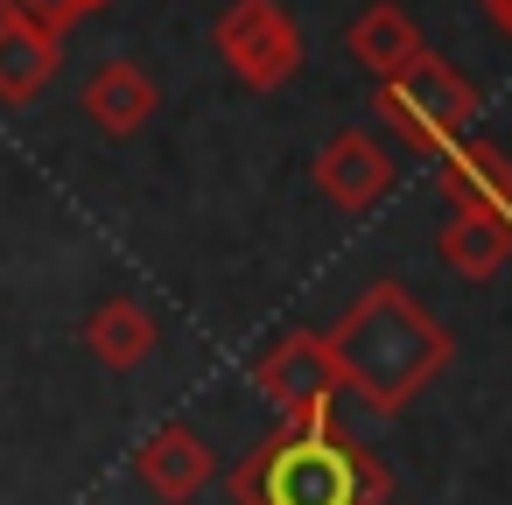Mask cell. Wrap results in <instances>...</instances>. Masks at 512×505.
I'll use <instances>...</instances> for the list:
<instances>
[{
	"instance_id": "obj_1",
	"label": "cell",
	"mask_w": 512,
	"mask_h": 505,
	"mask_svg": "<svg viewBox=\"0 0 512 505\" xmlns=\"http://www.w3.org/2000/svg\"><path fill=\"white\" fill-rule=\"evenodd\" d=\"M246 505H379L393 491L386 463L337 428V414L288 421V435L260 442L253 463L232 477Z\"/></svg>"
},
{
	"instance_id": "obj_2",
	"label": "cell",
	"mask_w": 512,
	"mask_h": 505,
	"mask_svg": "<svg viewBox=\"0 0 512 505\" xmlns=\"http://www.w3.org/2000/svg\"><path fill=\"white\" fill-rule=\"evenodd\" d=\"M330 351H337V365H344L351 393H358V400H372L379 414H393L421 379H435V372H442L449 337H442V330H435V323H428L400 288H372V295L337 323Z\"/></svg>"
},
{
	"instance_id": "obj_3",
	"label": "cell",
	"mask_w": 512,
	"mask_h": 505,
	"mask_svg": "<svg viewBox=\"0 0 512 505\" xmlns=\"http://www.w3.org/2000/svg\"><path fill=\"white\" fill-rule=\"evenodd\" d=\"M379 113H386L421 155H442L449 141L470 134V120H477V92H470L449 64H435V57L421 50L414 64H400V71L379 85Z\"/></svg>"
},
{
	"instance_id": "obj_4",
	"label": "cell",
	"mask_w": 512,
	"mask_h": 505,
	"mask_svg": "<svg viewBox=\"0 0 512 505\" xmlns=\"http://www.w3.org/2000/svg\"><path fill=\"white\" fill-rule=\"evenodd\" d=\"M253 386L274 400V414H281V421H316V414H337V400L351 393V379H344V365H337L330 337H309V330L281 337V344L253 365Z\"/></svg>"
},
{
	"instance_id": "obj_5",
	"label": "cell",
	"mask_w": 512,
	"mask_h": 505,
	"mask_svg": "<svg viewBox=\"0 0 512 505\" xmlns=\"http://www.w3.org/2000/svg\"><path fill=\"white\" fill-rule=\"evenodd\" d=\"M218 50L253 92H274V85H288L302 71V36H295V22L274 8V0H239V8H225Z\"/></svg>"
},
{
	"instance_id": "obj_6",
	"label": "cell",
	"mask_w": 512,
	"mask_h": 505,
	"mask_svg": "<svg viewBox=\"0 0 512 505\" xmlns=\"http://www.w3.org/2000/svg\"><path fill=\"white\" fill-rule=\"evenodd\" d=\"M211 470H218L211 442H204L197 428H183V421H162V428L141 442V477H148V491L169 498V505H190V498L211 484Z\"/></svg>"
},
{
	"instance_id": "obj_7",
	"label": "cell",
	"mask_w": 512,
	"mask_h": 505,
	"mask_svg": "<svg viewBox=\"0 0 512 505\" xmlns=\"http://www.w3.org/2000/svg\"><path fill=\"white\" fill-rule=\"evenodd\" d=\"M386 183H393V162H386L379 141H365V134H337V141L316 155V190H323L337 211H365V204H379Z\"/></svg>"
},
{
	"instance_id": "obj_8",
	"label": "cell",
	"mask_w": 512,
	"mask_h": 505,
	"mask_svg": "<svg viewBox=\"0 0 512 505\" xmlns=\"http://www.w3.org/2000/svg\"><path fill=\"white\" fill-rule=\"evenodd\" d=\"M442 260L456 274H470V281H491L512 260V211H498V204H449Z\"/></svg>"
},
{
	"instance_id": "obj_9",
	"label": "cell",
	"mask_w": 512,
	"mask_h": 505,
	"mask_svg": "<svg viewBox=\"0 0 512 505\" xmlns=\"http://www.w3.org/2000/svg\"><path fill=\"white\" fill-rule=\"evenodd\" d=\"M50 71H57V29L0 8V99H8V106L36 99L50 85Z\"/></svg>"
},
{
	"instance_id": "obj_10",
	"label": "cell",
	"mask_w": 512,
	"mask_h": 505,
	"mask_svg": "<svg viewBox=\"0 0 512 505\" xmlns=\"http://www.w3.org/2000/svg\"><path fill=\"white\" fill-rule=\"evenodd\" d=\"M435 162H442V197L449 204H498V211H512V162L498 148H484V141L463 134Z\"/></svg>"
},
{
	"instance_id": "obj_11",
	"label": "cell",
	"mask_w": 512,
	"mask_h": 505,
	"mask_svg": "<svg viewBox=\"0 0 512 505\" xmlns=\"http://www.w3.org/2000/svg\"><path fill=\"white\" fill-rule=\"evenodd\" d=\"M428 43H421V29L407 22V8H393V0H372V8L358 15V29H351V57L365 64V71H379V78H393L400 64H414Z\"/></svg>"
},
{
	"instance_id": "obj_12",
	"label": "cell",
	"mask_w": 512,
	"mask_h": 505,
	"mask_svg": "<svg viewBox=\"0 0 512 505\" xmlns=\"http://www.w3.org/2000/svg\"><path fill=\"white\" fill-rule=\"evenodd\" d=\"M85 113L106 127V134H134L148 113H155V85H148V71L141 64H106V71H92V85H85Z\"/></svg>"
},
{
	"instance_id": "obj_13",
	"label": "cell",
	"mask_w": 512,
	"mask_h": 505,
	"mask_svg": "<svg viewBox=\"0 0 512 505\" xmlns=\"http://www.w3.org/2000/svg\"><path fill=\"white\" fill-rule=\"evenodd\" d=\"M85 344H92V358L99 365H113V372H127V365H141L148 351H155V316L141 309V302H106L92 323H85Z\"/></svg>"
},
{
	"instance_id": "obj_14",
	"label": "cell",
	"mask_w": 512,
	"mask_h": 505,
	"mask_svg": "<svg viewBox=\"0 0 512 505\" xmlns=\"http://www.w3.org/2000/svg\"><path fill=\"white\" fill-rule=\"evenodd\" d=\"M0 8H8V15H29V22H43V29H71L78 15H92L99 8V0H0Z\"/></svg>"
},
{
	"instance_id": "obj_15",
	"label": "cell",
	"mask_w": 512,
	"mask_h": 505,
	"mask_svg": "<svg viewBox=\"0 0 512 505\" xmlns=\"http://www.w3.org/2000/svg\"><path fill=\"white\" fill-rule=\"evenodd\" d=\"M491 22H498V29L512 36V0H491Z\"/></svg>"
}]
</instances>
